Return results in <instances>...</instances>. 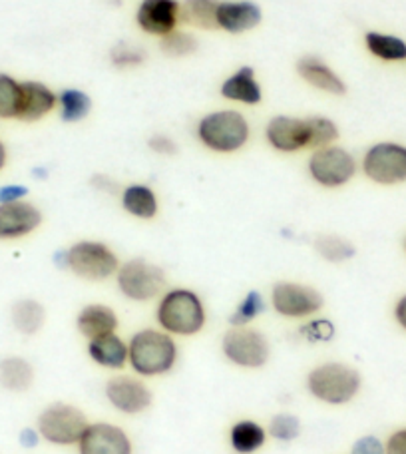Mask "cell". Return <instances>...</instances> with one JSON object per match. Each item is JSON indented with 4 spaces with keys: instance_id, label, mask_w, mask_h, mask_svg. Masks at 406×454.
<instances>
[{
    "instance_id": "24",
    "label": "cell",
    "mask_w": 406,
    "mask_h": 454,
    "mask_svg": "<svg viewBox=\"0 0 406 454\" xmlns=\"http://www.w3.org/2000/svg\"><path fill=\"white\" fill-rule=\"evenodd\" d=\"M35 385V367L20 355L0 359V387L8 393H27Z\"/></svg>"
},
{
    "instance_id": "11",
    "label": "cell",
    "mask_w": 406,
    "mask_h": 454,
    "mask_svg": "<svg viewBox=\"0 0 406 454\" xmlns=\"http://www.w3.org/2000/svg\"><path fill=\"white\" fill-rule=\"evenodd\" d=\"M324 297L319 289L307 283L279 281L271 289L273 311L285 319H307L319 313Z\"/></svg>"
},
{
    "instance_id": "22",
    "label": "cell",
    "mask_w": 406,
    "mask_h": 454,
    "mask_svg": "<svg viewBox=\"0 0 406 454\" xmlns=\"http://www.w3.org/2000/svg\"><path fill=\"white\" fill-rule=\"evenodd\" d=\"M88 356L104 369L120 371L128 364V343L118 333L88 340Z\"/></svg>"
},
{
    "instance_id": "12",
    "label": "cell",
    "mask_w": 406,
    "mask_h": 454,
    "mask_svg": "<svg viewBox=\"0 0 406 454\" xmlns=\"http://www.w3.org/2000/svg\"><path fill=\"white\" fill-rule=\"evenodd\" d=\"M265 142L275 152L297 153L311 150V121L299 116L277 114L265 124Z\"/></svg>"
},
{
    "instance_id": "31",
    "label": "cell",
    "mask_w": 406,
    "mask_h": 454,
    "mask_svg": "<svg viewBox=\"0 0 406 454\" xmlns=\"http://www.w3.org/2000/svg\"><path fill=\"white\" fill-rule=\"evenodd\" d=\"M315 251L324 262L329 263H345L351 262L356 255V247L347 238L335 233H323L315 239Z\"/></svg>"
},
{
    "instance_id": "39",
    "label": "cell",
    "mask_w": 406,
    "mask_h": 454,
    "mask_svg": "<svg viewBox=\"0 0 406 454\" xmlns=\"http://www.w3.org/2000/svg\"><path fill=\"white\" fill-rule=\"evenodd\" d=\"M353 454H385V444L377 436H361L353 444Z\"/></svg>"
},
{
    "instance_id": "28",
    "label": "cell",
    "mask_w": 406,
    "mask_h": 454,
    "mask_svg": "<svg viewBox=\"0 0 406 454\" xmlns=\"http://www.w3.org/2000/svg\"><path fill=\"white\" fill-rule=\"evenodd\" d=\"M265 441H267L265 428L259 423H255V420H249V419L238 420L230 431L231 449L239 454L257 452L263 447Z\"/></svg>"
},
{
    "instance_id": "2",
    "label": "cell",
    "mask_w": 406,
    "mask_h": 454,
    "mask_svg": "<svg viewBox=\"0 0 406 454\" xmlns=\"http://www.w3.org/2000/svg\"><path fill=\"white\" fill-rule=\"evenodd\" d=\"M156 321L169 335L191 337L206 327L207 313L196 291L176 287L164 291L156 307Z\"/></svg>"
},
{
    "instance_id": "45",
    "label": "cell",
    "mask_w": 406,
    "mask_h": 454,
    "mask_svg": "<svg viewBox=\"0 0 406 454\" xmlns=\"http://www.w3.org/2000/svg\"><path fill=\"white\" fill-rule=\"evenodd\" d=\"M404 251H406V239H404Z\"/></svg>"
},
{
    "instance_id": "21",
    "label": "cell",
    "mask_w": 406,
    "mask_h": 454,
    "mask_svg": "<svg viewBox=\"0 0 406 454\" xmlns=\"http://www.w3.org/2000/svg\"><path fill=\"white\" fill-rule=\"evenodd\" d=\"M118 327L120 319L116 311L104 303L84 305L76 317V329L80 331V335L86 337L88 340L108 333H116Z\"/></svg>"
},
{
    "instance_id": "6",
    "label": "cell",
    "mask_w": 406,
    "mask_h": 454,
    "mask_svg": "<svg viewBox=\"0 0 406 454\" xmlns=\"http://www.w3.org/2000/svg\"><path fill=\"white\" fill-rule=\"evenodd\" d=\"M118 291L134 303H148L161 297L168 286L166 271L144 257L128 259L116 273Z\"/></svg>"
},
{
    "instance_id": "27",
    "label": "cell",
    "mask_w": 406,
    "mask_h": 454,
    "mask_svg": "<svg viewBox=\"0 0 406 454\" xmlns=\"http://www.w3.org/2000/svg\"><path fill=\"white\" fill-rule=\"evenodd\" d=\"M364 48H367V52L371 56H375L380 62H406V40L396 35L369 30L367 35H364Z\"/></svg>"
},
{
    "instance_id": "15",
    "label": "cell",
    "mask_w": 406,
    "mask_h": 454,
    "mask_svg": "<svg viewBox=\"0 0 406 454\" xmlns=\"http://www.w3.org/2000/svg\"><path fill=\"white\" fill-rule=\"evenodd\" d=\"M44 222V214L28 200L0 204V241H19L35 233Z\"/></svg>"
},
{
    "instance_id": "10",
    "label": "cell",
    "mask_w": 406,
    "mask_h": 454,
    "mask_svg": "<svg viewBox=\"0 0 406 454\" xmlns=\"http://www.w3.org/2000/svg\"><path fill=\"white\" fill-rule=\"evenodd\" d=\"M367 180L379 185L406 184V145L399 142H377L367 148L361 161Z\"/></svg>"
},
{
    "instance_id": "13",
    "label": "cell",
    "mask_w": 406,
    "mask_h": 454,
    "mask_svg": "<svg viewBox=\"0 0 406 454\" xmlns=\"http://www.w3.org/2000/svg\"><path fill=\"white\" fill-rule=\"evenodd\" d=\"M136 24L144 35L164 38L180 28L182 3L180 0H142L136 8Z\"/></svg>"
},
{
    "instance_id": "35",
    "label": "cell",
    "mask_w": 406,
    "mask_h": 454,
    "mask_svg": "<svg viewBox=\"0 0 406 454\" xmlns=\"http://www.w3.org/2000/svg\"><path fill=\"white\" fill-rule=\"evenodd\" d=\"M308 121H311V150H319L339 142L340 129L335 120L327 116H308Z\"/></svg>"
},
{
    "instance_id": "5",
    "label": "cell",
    "mask_w": 406,
    "mask_h": 454,
    "mask_svg": "<svg viewBox=\"0 0 406 454\" xmlns=\"http://www.w3.org/2000/svg\"><path fill=\"white\" fill-rule=\"evenodd\" d=\"M361 372L347 363L329 361L316 364L307 375V391L331 407L351 403L361 391Z\"/></svg>"
},
{
    "instance_id": "37",
    "label": "cell",
    "mask_w": 406,
    "mask_h": 454,
    "mask_svg": "<svg viewBox=\"0 0 406 454\" xmlns=\"http://www.w3.org/2000/svg\"><path fill=\"white\" fill-rule=\"evenodd\" d=\"M148 148H150V152L156 153V156H164V158L176 156L177 150H180V148H177V142L174 140L172 136H168V134H153V136H150Z\"/></svg>"
},
{
    "instance_id": "41",
    "label": "cell",
    "mask_w": 406,
    "mask_h": 454,
    "mask_svg": "<svg viewBox=\"0 0 406 454\" xmlns=\"http://www.w3.org/2000/svg\"><path fill=\"white\" fill-rule=\"evenodd\" d=\"M40 439H43V436H40L38 428H22L19 434V441L24 449H35Z\"/></svg>"
},
{
    "instance_id": "33",
    "label": "cell",
    "mask_w": 406,
    "mask_h": 454,
    "mask_svg": "<svg viewBox=\"0 0 406 454\" xmlns=\"http://www.w3.org/2000/svg\"><path fill=\"white\" fill-rule=\"evenodd\" d=\"M265 309H267L265 297L255 289L249 291V294H246V297L241 299L239 305L235 307V311L231 313L230 325L231 327L249 325V323H254Z\"/></svg>"
},
{
    "instance_id": "25",
    "label": "cell",
    "mask_w": 406,
    "mask_h": 454,
    "mask_svg": "<svg viewBox=\"0 0 406 454\" xmlns=\"http://www.w3.org/2000/svg\"><path fill=\"white\" fill-rule=\"evenodd\" d=\"M11 323L16 333L24 337H32L40 333L46 323L44 305L32 297H24L14 301L11 307Z\"/></svg>"
},
{
    "instance_id": "38",
    "label": "cell",
    "mask_w": 406,
    "mask_h": 454,
    "mask_svg": "<svg viewBox=\"0 0 406 454\" xmlns=\"http://www.w3.org/2000/svg\"><path fill=\"white\" fill-rule=\"evenodd\" d=\"M30 190L24 184H4L0 185V204H14L28 198Z\"/></svg>"
},
{
    "instance_id": "42",
    "label": "cell",
    "mask_w": 406,
    "mask_h": 454,
    "mask_svg": "<svg viewBox=\"0 0 406 454\" xmlns=\"http://www.w3.org/2000/svg\"><path fill=\"white\" fill-rule=\"evenodd\" d=\"M92 185L96 190H100V192H108V193H113L118 190V185H116V182L113 180H110L108 176H94L92 177Z\"/></svg>"
},
{
    "instance_id": "29",
    "label": "cell",
    "mask_w": 406,
    "mask_h": 454,
    "mask_svg": "<svg viewBox=\"0 0 406 454\" xmlns=\"http://www.w3.org/2000/svg\"><path fill=\"white\" fill-rule=\"evenodd\" d=\"M217 6L219 0H183L182 22L191 28L217 30Z\"/></svg>"
},
{
    "instance_id": "34",
    "label": "cell",
    "mask_w": 406,
    "mask_h": 454,
    "mask_svg": "<svg viewBox=\"0 0 406 454\" xmlns=\"http://www.w3.org/2000/svg\"><path fill=\"white\" fill-rule=\"evenodd\" d=\"M110 64L118 70H132V68H140L142 64L148 59V54L142 46H137L134 43H128V40H121V43L113 44L110 48Z\"/></svg>"
},
{
    "instance_id": "19",
    "label": "cell",
    "mask_w": 406,
    "mask_h": 454,
    "mask_svg": "<svg viewBox=\"0 0 406 454\" xmlns=\"http://www.w3.org/2000/svg\"><path fill=\"white\" fill-rule=\"evenodd\" d=\"M219 96L241 106H259L263 102V88L259 84L255 68L246 64L231 72L219 86Z\"/></svg>"
},
{
    "instance_id": "40",
    "label": "cell",
    "mask_w": 406,
    "mask_h": 454,
    "mask_svg": "<svg viewBox=\"0 0 406 454\" xmlns=\"http://www.w3.org/2000/svg\"><path fill=\"white\" fill-rule=\"evenodd\" d=\"M385 454H406V428H401V431L388 436Z\"/></svg>"
},
{
    "instance_id": "18",
    "label": "cell",
    "mask_w": 406,
    "mask_h": 454,
    "mask_svg": "<svg viewBox=\"0 0 406 454\" xmlns=\"http://www.w3.org/2000/svg\"><path fill=\"white\" fill-rule=\"evenodd\" d=\"M295 70L299 78L303 80L315 90L329 96H345L347 94V82L340 78L339 72L331 67L329 62H324L321 56L307 54L297 60Z\"/></svg>"
},
{
    "instance_id": "23",
    "label": "cell",
    "mask_w": 406,
    "mask_h": 454,
    "mask_svg": "<svg viewBox=\"0 0 406 454\" xmlns=\"http://www.w3.org/2000/svg\"><path fill=\"white\" fill-rule=\"evenodd\" d=\"M121 207L136 220L150 222L160 212L158 193L145 184H129L121 190Z\"/></svg>"
},
{
    "instance_id": "9",
    "label": "cell",
    "mask_w": 406,
    "mask_h": 454,
    "mask_svg": "<svg viewBox=\"0 0 406 454\" xmlns=\"http://www.w3.org/2000/svg\"><path fill=\"white\" fill-rule=\"evenodd\" d=\"M225 359L241 369H262L271 356V345L262 331L254 327H230L222 339Z\"/></svg>"
},
{
    "instance_id": "3",
    "label": "cell",
    "mask_w": 406,
    "mask_h": 454,
    "mask_svg": "<svg viewBox=\"0 0 406 454\" xmlns=\"http://www.w3.org/2000/svg\"><path fill=\"white\" fill-rule=\"evenodd\" d=\"M128 363L136 375L161 377L177 363L174 335L161 329H142L128 340Z\"/></svg>"
},
{
    "instance_id": "1",
    "label": "cell",
    "mask_w": 406,
    "mask_h": 454,
    "mask_svg": "<svg viewBox=\"0 0 406 454\" xmlns=\"http://www.w3.org/2000/svg\"><path fill=\"white\" fill-rule=\"evenodd\" d=\"M196 137L203 148L214 153H238L251 140V124L239 110H214L198 120Z\"/></svg>"
},
{
    "instance_id": "20",
    "label": "cell",
    "mask_w": 406,
    "mask_h": 454,
    "mask_svg": "<svg viewBox=\"0 0 406 454\" xmlns=\"http://www.w3.org/2000/svg\"><path fill=\"white\" fill-rule=\"evenodd\" d=\"M59 106V92L40 80H22V108L19 121L22 124H36L56 112Z\"/></svg>"
},
{
    "instance_id": "4",
    "label": "cell",
    "mask_w": 406,
    "mask_h": 454,
    "mask_svg": "<svg viewBox=\"0 0 406 454\" xmlns=\"http://www.w3.org/2000/svg\"><path fill=\"white\" fill-rule=\"evenodd\" d=\"M56 263L62 270H68L80 279L86 281H105L116 278L120 270V259L108 243L96 239H82L72 243L68 249L56 255Z\"/></svg>"
},
{
    "instance_id": "32",
    "label": "cell",
    "mask_w": 406,
    "mask_h": 454,
    "mask_svg": "<svg viewBox=\"0 0 406 454\" xmlns=\"http://www.w3.org/2000/svg\"><path fill=\"white\" fill-rule=\"evenodd\" d=\"M199 51V40L190 30H174L172 35L160 38V52L168 59H185Z\"/></svg>"
},
{
    "instance_id": "26",
    "label": "cell",
    "mask_w": 406,
    "mask_h": 454,
    "mask_svg": "<svg viewBox=\"0 0 406 454\" xmlns=\"http://www.w3.org/2000/svg\"><path fill=\"white\" fill-rule=\"evenodd\" d=\"M92 110V96L82 90V88L68 86L59 92V106H56V112H59V118L64 124H80V121L88 120Z\"/></svg>"
},
{
    "instance_id": "30",
    "label": "cell",
    "mask_w": 406,
    "mask_h": 454,
    "mask_svg": "<svg viewBox=\"0 0 406 454\" xmlns=\"http://www.w3.org/2000/svg\"><path fill=\"white\" fill-rule=\"evenodd\" d=\"M22 108V80L0 72V120L19 121Z\"/></svg>"
},
{
    "instance_id": "14",
    "label": "cell",
    "mask_w": 406,
    "mask_h": 454,
    "mask_svg": "<svg viewBox=\"0 0 406 454\" xmlns=\"http://www.w3.org/2000/svg\"><path fill=\"white\" fill-rule=\"evenodd\" d=\"M105 399L118 412L124 415H142L152 407L153 395L142 379L129 375H116L105 383Z\"/></svg>"
},
{
    "instance_id": "36",
    "label": "cell",
    "mask_w": 406,
    "mask_h": 454,
    "mask_svg": "<svg viewBox=\"0 0 406 454\" xmlns=\"http://www.w3.org/2000/svg\"><path fill=\"white\" fill-rule=\"evenodd\" d=\"M269 434L281 442H291L301 434V420L291 412H279L269 423Z\"/></svg>"
},
{
    "instance_id": "17",
    "label": "cell",
    "mask_w": 406,
    "mask_h": 454,
    "mask_svg": "<svg viewBox=\"0 0 406 454\" xmlns=\"http://www.w3.org/2000/svg\"><path fill=\"white\" fill-rule=\"evenodd\" d=\"M262 20L263 11L254 0H219L217 30L239 36L255 30Z\"/></svg>"
},
{
    "instance_id": "43",
    "label": "cell",
    "mask_w": 406,
    "mask_h": 454,
    "mask_svg": "<svg viewBox=\"0 0 406 454\" xmlns=\"http://www.w3.org/2000/svg\"><path fill=\"white\" fill-rule=\"evenodd\" d=\"M394 319L406 331V294L394 305Z\"/></svg>"
},
{
    "instance_id": "7",
    "label": "cell",
    "mask_w": 406,
    "mask_h": 454,
    "mask_svg": "<svg viewBox=\"0 0 406 454\" xmlns=\"http://www.w3.org/2000/svg\"><path fill=\"white\" fill-rule=\"evenodd\" d=\"M356 158L343 145H324L313 150L307 160V174L324 190H339L356 176Z\"/></svg>"
},
{
    "instance_id": "8",
    "label": "cell",
    "mask_w": 406,
    "mask_h": 454,
    "mask_svg": "<svg viewBox=\"0 0 406 454\" xmlns=\"http://www.w3.org/2000/svg\"><path fill=\"white\" fill-rule=\"evenodd\" d=\"M88 419L82 411L68 403H52L40 411L36 428L46 442L56 447H70L78 444L88 428Z\"/></svg>"
},
{
    "instance_id": "44",
    "label": "cell",
    "mask_w": 406,
    "mask_h": 454,
    "mask_svg": "<svg viewBox=\"0 0 406 454\" xmlns=\"http://www.w3.org/2000/svg\"><path fill=\"white\" fill-rule=\"evenodd\" d=\"M8 166V145L4 144L3 137H0V172H4Z\"/></svg>"
},
{
    "instance_id": "16",
    "label": "cell",
    "mask_w": 406,
    "mask_h": 454,
    "mask_svg": "<svg viewBox=\"0 0 406 454\" xmlns=\"http://www.w3.org/2000/svg\"><path fill=\"white\" fill-rule=\"evenodd\" d=\"M80 454H132V441L124 428L110 423H92L78 441Z\"/></svg>"
}]
</instances>
